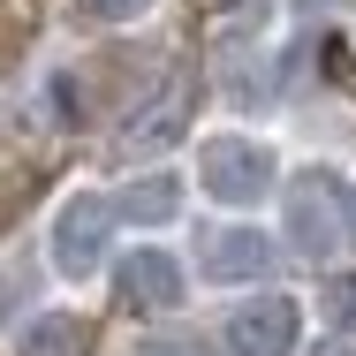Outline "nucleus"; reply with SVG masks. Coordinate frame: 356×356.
Returning <instances> with one entry per match:
<instances>
[{
  "instance_id": "f257e3e1",
  "label": "nucleus",
  "mask_w": 356,
  "mask_h": 356,
  "mask_svg": "<svg viewBox=\"0 0 356 356\" xmlns=\"http://www.w3.org/2000/svg\"><path fill=\"white\" fill-rule=\"evenodd\" d=\"M106 227H114V205L99 190H76L69 205L54 213V235H46V258L61 281H91L106 266Z\"/></svg>"
},
{
  "instance_id": "f03ea898",
  "label": "nucleus",
  "mask_w": 356,
  "mask_h": 356,
  "mask_svg": "<svg viewBox=\"0 0 356 356\" xmlns=\"http://www.w3.org/2000/svg\"><path fill=\"white\" fill-rule=\"evenodd\" d=\"M288 235H296V250L303 258H334L341 250V235H349V190L334 182V175H296L288 182Z\"/></svg>"
},
{
  "instance_id": "7ed1b4c3",
  "label": "nucleus",
  "mask_w": 356,
  "mask_h": 356,
  "mask_svg": "<svg viewBox=\"0 0 356 356\" xmlns=\"http://www.w3.org/2000/svg\"><path fill=\"white\" fill-rule=\"evenodd\" d=\"M197 175H205V190L220 205H258L273 190V152L258 137H213L205 159H197Z\"/></svg>"
},
{
  "instance_id": "20e7f679",
  "label": "nucleus",
  "mask_w": 356,
  "mask_h": 356,
  "mask_svg": "<svg viewBox=\"0 0 356 356\" xmlns=\"http://www.w3.org/2000/svg\"><path fill=\"white\" fill-rule=\"evenodd\" d=\"M296 334H303L296 296H250V303H235V318H227V349L235 356H288Z\"/></svg>"
},
{
  "instance_id": "39448f33",
  "label": "nucleus",
  "mask_w": 356,
  "mask_h": 356,
  "mask_svg": "<svg viewBox=\"0 0 356 356\" xmlns=\"http://www.w3.org/2000/svg\"><path fill=\"white\" fill-rule=\"evenodd\" d=\"M114 303H122V311H175V303H182V266H175L167 250L114 258Z\"/></svg>"
},
{
  "instance_id": "423d86ee",
  "label": "nucleus",
  "mask_w": 356,
  "mask_h": 356,
  "mask_svg": "<svg viewBox=\"0 0 356 356\" xmlns=\"http://www.w3.org/2000/svg\"><path fill=\"white\" fill-rule=\"evenodd\" d=\"M266 266H273V243L258 227H213L205 235V273L213 281H258Z\"/></svg>"
},
{
  "instance_id": "0eeeda50",
  "label": "nucleus",
  "mask_w": 356,
  "mask_h": 356,
  "mask_svg": "<svg viewBox=\"0 0 356 356\" xmlns=\"http://www.w3.org/2000/svg\"><path fill=\"white\" fill-rule=\"evenodd\" d=\"M15 356H91V318H76V311H38V318L15 334Z\"/></svg>"
},
{
  "instance_id": "6e6552de",
  "label": "nucleus",
  "mask_w": 356,
  "mask_h": 356,
  "mask_svg": "<svg viewBox=\"0 0 356 356\" xmlns=\"http://www.w3.org/2000/svg\"><path fill=\"white\" fill-rule=\"evenodd\" d=\"M182 122H190V76H175V83L144 106V122H129V129H122V144H129V152H152V144L182 137Z\"/></svg>"
},
{
  "instance_id": "1a4fd4ad",
  "label": "nucleus",
  "mask_w": 356,
  "mask_h": 356,
  "mask_svg": "<svg viewBox=\"0 0 356 356\" xmlns=\"http://www.w3.org/2000/svg\"><path fill=\"white\" fill-rule=\"evenodd\" d=\"M114 213L122 220H175L182 213V182H175V175H144V182H129V190L114 197Z\"/></svg>"
},
{
  "instance_id": "9d476101",
  "label": "nucleus",
  "mask_w": 356,
  "mask_h": 356,
  "mask_svg": "<svg viewBox=\"0 0 356 356\" xmlns=\"http://www.w3.org/2000/svg\"><path fill=\"white\" fill-rule=\"evenodd\" d=\"M144 8H152V0H76V15H91V23H129Z\"/></svg>"
},
{
  "instance_id": "9b49d317",
  "label": "nucleus",
  "mask_w": 356,
  "mask_h": 356,
  "mask_svg": "<svg viewBox=\"0 0 356 356\" xmlns=\"http://www.w3.org/2000/svg\"><path fill=\"white\" fill-rule=\"evenodd\" d=\"M334 318L356 334V281H334Z\"/></svg>"
},
{
  "instance_id": "f8f14e48",
  "label": "nucleus",
  "mask_w": 356,
  "mask_h": 356,
  "mask_svg": "<svg viewBox=\"0 0 356 356\" xmlns=\"http://www.w3.org/2000/svg\"><path fill=\"white\" fill-rule=\"evenodd\" d=\"M137 356H190V349H182V341H144Z\"/></svg>"
},
{
  "instance_id": "ddd939ff",
  "label": "nucleus",
  "mask_w": 356,
  "mask_h": 356,
  "mask_svg": "<svg viewBox=\"0 0 356 356\" xmlns=\"http://www.w3.org/2000/svg\"><path fill=\"white\" fill-rule=\"evenodd\" d=\"M318 356H356V349H349V341H334V349H318Z\"/></svg>"
},
{
  "instance_id": "4468645a",
  "label": "nucleus",
  "mask_w": 356,
  "mask_h": 356,
  "mask_svg": "<svg viewBox=\"0 0 356 356\" xmlns=\"http://www.w3.org/2000/svg\"><path fill=\"white\" fill-rule=\"evenodd\" d=\"M349 235H356V190H349Z\"/></svg>"
}]
</instances>
